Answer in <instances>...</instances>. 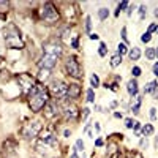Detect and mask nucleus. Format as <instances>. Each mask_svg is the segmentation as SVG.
<instances>
[{
	"mask_svg": "<svg viewBox=\"0 0 158 158\" xmlns=\"http://www.w3.org/2000/svg\"><path fill=\"white\" fill-rule=\"evenodd\" d=\"M29 96V106L33 112H40L46 104L49 103V89H46L44 86L36 84L33 89L30 90Z\"/></svg>",
	"mask_w": 158,
	"mask_h": 158,
	"instance_id": "f257e3e1",
	"label": "nucleus"
},
{
	"mask_svg": "<svg viewBox=\"0 0 158 158\" xmlns=\"http://www.w3.org/2000/svg\"><path fill=\"white\" fill-rule=\"evenodd\" d=\"M3 38H5V43L8 48L11 49H22L24 48V41H22L21 32L14 24H10L3 30Z\"/></svg>",
	"mask_w": 158,
	"mask_h": 158,
	"instance_id": "f03ea898",
	"label": "nucleus"
},
{
	"mask_svg": "<svg viewBox=\"0 0 158 158\" xmlns=\"http://www.w3.org/2000/svg\"><path fill=\"white\" fill-rule=\"evenodd\" d=\"M40 19L44 22V24H55L60 19L59 10L54 7V3L46 2L43 7L40 8Z\"/></svg>",
	"mask_w": 158,
	"mask_h": 158,
	"instance_id": "7ed1b4c3",
	"label": "nucleus"
},
{
	"mask_svg": "<svg viewBox=\"0 0 158 158\" xmlns=\"http://www.w3.org/2000/svg\"><path fill=\"white\" fill-rule=\"evenodd\" d=\"M49 93L54 96L55 100H63V98H68V86L65 84L63 81H52L49 86Z\"/></svg>",
	"mask_w": 158,
	"mask_h": 158,
	"instance_id": "20e7f679",
	"label": "nucleus"
},
{
	"mask_svg": "<svg viewBox=\"0 0 158 158\" xmlns=\"http://www.w3.org/2000/svg\"><path fill=\"white\" fill-rule=\"evenodd\" d=\"M65 71H67L68 76H71L74 79L82 78V68H81V65H79L78 59L73 57V55L65 60Z\"/></svg>",
	"mask_w": 158,
	"mask_h": 158,
	"instance_id": "39448f33",
	"label": "nucleus"
},
{
	"mask_svg": "<svg viewBox=\"0 0 158 158\" xmlns=\"http://www.w3.org/2000/svg\"><path fill=\"white\" fill-rule=\"evenodd\" d=\"M40 131H41V123L38 122V120H32V122L25 123L24 127H22L21 134L25 139H35L40 134Z\"/></svg>",
	"mask_w": 158,
	"mask_h": 158,
	"instance_id": "423d86ee",
	"label": "nucleus"
},
{
	"mask_svg": "<svg viewBox=\"0 0 158 158\" xmlns=\"http://www.w3.org/2000/svg\"><path fill=\"white\" fill-rule=\"evenodd\" d=\"M17 84H19L22 93H24V95H29L30 90L36 86V82H35V79L32 78L29 73H21L19 76H17Z\"/></svg>",
	"mask_w": 158,
	"mask_h": 158,
	"instance_id": "0eeeda50",
	"label": "nucleus"
},
{
	"mask_svg": "<svg viewBox=\"0 0 158 158\" xmlns=\"http://www.w3.org/2000/svg\"><path fill=\"white\" fill-rule=\"evenodd\" d=\"M62 114L67 120H76L79 117V109H78V106L73 104V103H65L63 108H62Z\"/></svg>",
	"mask_w": 158,
	"mask_h": 158,
	"instance_id": "6e6552de",
	"label": "nucleus"
},
{
	"mask_svg": "<svg viewBox=\"0 0 158 158\" xmlns=\"http://www.w3.org/2000/svg\"><path fill=\"white\" fill-rule=\"evenodd\" d=\"M43 51H44V54L54 55V57H57V59L60 57V55H62V46H60L59 43H55V41H49V43H44Z\"/></svg>",
	"mask_w": 158,
	"mask_h": 158,
	"instance_id": "1a4fd4ad",
	"label": "nucleus"
},
{
	"mask_svg": "<svg viewBox=\"0 0 158 158\" xmlns=\"http://www.w3.org/2000/svg\"><path fill=\"white\" fill-rule=\"evenodd\" d=\"M57 57H54V55H48L44 54L43 57H41V60L38 62V67L40 68H48V70H52L55 65H57Z\"/></svg>",
	"mask_w": 158,
	"mask_h": 158,
	"instance_id": "9d476101",
	"label": "nucleus"
},
{
	"mask_svg": "<svg viewBox=\"0 0 158 158\" xmlns=\"http://www.w3.org/2000/svg\"><path fill=\"white\" fill-rule=\"evenodd\" d=\"M57 114H59V104L55 103V101H49V103L44 106V117L54 119Z\"/></svg>",
	"mask_w": 158,
	"mask_h": 158,
	"instance_id": "9b49d317",
	"label": "nucleus"
},
{
	"mask_svg": "<svg viewBox=\"0 0 158 158\" xmlns=\"http://www.w3.org/2000/svg\"><path fill=\"white\" fill-rule=\"evenodd\" d=\"M79 95H81V86L70 84L68 86V98H79Z\"/></svg>",
	"mask_w": 158,
	"mask_h": 158,
	"instance_id": "f8f14e48",
	"label": "nucleus"
},
{
	"mask_svg": "<svg viewBox=\"0 0 158 158\" xmlns=\"http://www.w3.org/2000/svg\"><path fill=\"white\" fill-rule=\"evenodd\" d=\"M127 90H128L130 96H136V95H138V82H136V79H131V81H128Z\"/></svg>",
	"mask_w": 158,
	"mask_h": 158,
	"instance_id": "ddd939ff",
	"label": "nucleus"
},
{
	"mask_svg": "<svg viewBox=\"0 0 158 158\" xmlns=\"http://www.w3.org/2000/svg\"><path fill=\"white\" fill-rule=\"evenodd\" d=\"M49 78H51V70H48V68H40V71H38V81H40V82H46Z\"/></svg>",
	"mask_w": 158,
	"mask_h": 158,
	"instance_id": "4468645a",
	"label": "nucleus"
},
{
	"mask_svg": "<svg viewBox=\"0 0 158 158\" xmlns=\"http://www.w3.org/2000/svg\"><path fill=\"white\" fill-rule=\"evenodd\" d=\"M128 57L131 60H139L141 59V49H139L138 46H133V48L128 51Z\"/></svg>",
	"mask_w": 158,
	"mask_h": 158,
	"instance_id": "2eb2a0df",
	"label": "nucleus"
},
{
	"mask_svg": "<svg viewBox=\"0 0 158 158\" xmlns=\"http://www.w3.org/2000/svg\"><path fill=\"white\" fill-rule=\"evenodd\" d=\"M153 131H155V128H153L152 123H146L142 127V136H150V134H153Z\"/></svg>",
	"mask_w": 158,
	"mask_h": 158,
	"instance_id": "dca6fc26",
	"label": "nucleus"
},
{
	"mask_svg": "<svg viewBox=\"0 0 158 158\" xmlns=\"http://www.w3.org/2000/svg\"><path fill=\"white\" fill-rule=\"evenodd\" d=\"M14 147H16V144L13 141H7L5 144H3V150H5V153L8 152V155H11V153L14 152Z\"/></svg>",
	"mask_w": 158,
	"mask_h": 158,
	"instance_id": "f3484780",
	"label": "nucleus"
},
{
	"mask_svg": "<svg viewBox=\"0 0 158 158\" xmlns=\"http://www.w3.org/2000/svg\"><path fill=\"white\" fill-rule=\"evenodd\" d=\"M158 89V84H157V81H152V82H149L147 87L144 89V93H153Z\"/></svg>",
	"mask_w": 158,
	"mask_h": 158,
	"instance_id": "a211bd4d",
	"label": "nucleus"
},
{
	"mask_svg": "<svg viewBox=\"0 0 158 158\" xmlns=\"http://www.w3.org/2000/svg\"><path fill=\"white\" fill-rule=\"evenodd\" d=\"M157 57V49L155 48H147L146 49V59L147 60H153Z\"/></svg>",
	"mask_w": 158,
	"mask_h": 158,
	"instance_id": "6ab92c4d",
	"label": "nucleus"
},
{
	"mask_svg": "<svg viewBox=\"0 0 158 158\" xmlns=\"http://www.w3.org/2000/svg\"><path fill=\"white\" fill-rule=\"evenodd\" d=\"M134 98H136V101H134V104H131V112L133 114H138L139 112V106H141V101L142 100H141V96H138V95L134 96Z\"/></svg>",
	"mask_w": 158,
	"mask_h": 158,
	"instance_id": "aec40b11",
	"label": "nucleus"
},
{
	"mask_svg": "<svg viewBox=\"0 0 158 158\" xmlns=\"http://www.w3.org/2000/svg\"><path fill=\"white\" fill-rule=\"evenodd\" d=\"M98 17H100V21H106L109 17V10L108 8H100L98 10Z\"/></svg>",
	"mask_w": 158,
	"mask_h": 158,
	"instance_id": "412c9836",
	"label": "nucleus"
},
{
	"mask_svg": "<svg viewBox=\"0 0 158 158\" xmlns=\"http://www.w3.org/2000/svg\"><path fill=\"white\" fill-rule=\"evenodd\" d=\"M120 63H122V55H119V54L112 55V59H111V67L115 68V67H119Z\"/></svg>",
	"mask_w": 158,
	"mask_h": 158,
	"instance_id": "4be33fe9",
	"label": "nucleus"
},
{
	"mask_svg": "<svg viewBox=\"0 0 158 158\" xmlns=\"http://www.w3.org/2000/svg\"><path fill=\"white\" fill-rule=\"evenodd\" d=\"M90 86L93 87V89H96V87L100 86V78L96 76V74H92V78H90Z\"/></svg>",
	"mask_w": 158,
	"mask_h": 158,
	"instance_id": "5701e85b",
	"label": "nucleus"
},
{
	"mask_svg": "<svg viewBox=\"0 0 158 158\" xmlns=\"http://www.w3.org/2000/svg\"><path fill=\"white\" fill-rule=\"evenodd\" d=\"M128 52V48H127V44H123V43H119L117 46V54L119 55H123V54H127Z\"/></svg>",
	"mask_w": 158,
	"mask_h": 158,
	"instance_id": "b1692460",
	"label": "nucleus"
},
{
	"mask_svg": "<svg viewBox=\"0 0 158 158\" xmlns=\"http://www.w3.org/2000/svg\"><path fill=\"white\" fill-rule=\"evenodd\" d=\"M98 54H100V57H106V54H108V48H106V44H104V43H100Z\"/></svg>",
	"mask_w": 158,
	"mask_h": 158,
	"instance_id": "393cba45",
	"label": "nucleus"
},
{
	"mask_svg": "<svg viewBox=\"0 0 158 158\" xmlns=\"http://www.w3.org/2000/svg\"><path fill=\"white\" fill-rule=\"evenodd\" d=\"M87 101H89V103H95V92H93V89L87 90Z\"/></svg>",
	"mask_w": 158,
	"mask_h": 158,
	"instance_id": "a878e982",
	"label": "nucleus"
},
{
	"mask_svg": "<svg viewBox=\"0 0 158 158\" xmlns=\"http://www.w3.org/2000/svg\"><path fill=\"white\" fill-rule=\"evenodd\" d=\"M128 5H130L128 2H120V3H119V7H117V11H115V16H119V14H120V11L125 10V8H127Z\"/></svg>",
	"mask_w": 158,
	"mask_h": 158,
	"instance_id": "bb28decb",
	"label": "nucleus"
},
{
	"mask_svg": "<svg viewBox=\"0 0 158 158\" xmlns=\"http://www.w3.org/2000/svg\"><path fill=\"white\" fill-rule=\"evenodd\" d=\"M90 30H92V17L87 16L86 17V33H90Z\"/></svg>",
	"mask_w": 158,
	"mask_h": 158,
	"instance_id": "cd10ccee",
	"label": "nucleus"
},
{
	"mask_svg": "<svg viewBox=\"0 0 158 158\" xmlns=\"http://www.w3.org/2000/svg\"><path fill=\"white\" fill-rule=\"evenodd\" d=\"M150 40H152V33H149V32H146V33L141 35V41H142V43H149Z\"/></svg>",
	"mask_w": 158,
	"mask_h": 158,
	"instance_id": "c85d7f7f",
	"label": "nucleus"
},
{
	"mask_svg": "<svg viewBox=\"0 0 158 158\" xmlns=\"http://www.w3.org/2000/svg\"><path fill=\"white\" fill-rule=\"evenodd\" d=\"M74 150H79V152H84V142H82V139H78L76 141V149H74Z\"/></svg>",
	"mask_w": 158,
	"mask_h": 158,
	"instance_id": "c756f323",
	"label": "nucleus"
},
{
	"mask_svg": "<svg viewBox=\"0 0 158 158\" xmlns=\"http://www.w3.org/2000/svg\"><path fill=\"white\" fill-rule=\"evenodd\" d=\"M131 74H133L134 78H139V76H141V68H139V67H133Z\"/></svg>",
	"mask_w": 158,
	"mask_h": 158,
	"instance_id": "7c9ffc66",
	"label": "nucleus"
},
{
	"mask_svg": "<svg viewBox=\"0 0 158 158\" xmlns=\"http://www.w3.org/2000/svg\"><path fill=\"white\" fill-rule=\"evenodd\" d=\"M146 14H147V8L146 7H139V16H141V19H144L146 17Z\"/></svg>",
	"mask_w": 158,
	"mask_h": 158,
	"instance_id": "2f4dec72",
	"label": "nucleus"
},
{
	"mask_svg": "<svg viewBox=\"0 0 158 158\" xmlns=\"http://www.w3.org/2000/svg\"><path fill=\"white\" fill-rule=\"evenodd\" d=\"M8 8H10L8 2H0V11H8Z\"/></svg>",
	"mask_w": 158,
	"mask_h": 158,
	"instance_id": "473e14b6",
	"label": "nucleus"
},
{
	"mask_svg": "<svg viewBox=\"0 0 158 158\" xmlns=\"http://www.w3.org/2000/svg\"><path fill=\"white\" fill-rule=\"evenodd\" d=\"M134 123H136V122H134L133 119H127V120H125V127H127V128H133Z\"/></svg>",
	"mask_w": 158,
	"mask_h": 158,
	"instance_id": "72a5a7b5",
	"label": "nucleus"
},
{
	"mask_svg": "<svg viewBox=\"0 0 158 158\" xmlns=\"http://www.w3.org/2000/svg\"><path fill=\"white\" fill-rule=\"evenodd\" d=\"M128 158H142L139 152H128Z\"/></svg>",
	"mask_w": 158,
	"mask_h": 158,
	"instance_id": "f704fd0d",
	"label": "nucleus"
},
{
	"mask_svg": "<svg viewBox=\"0 0 158 158\" xmlns=\"http://www.w3.org/2000/svg\"><path fill=\"white\" fill-rule=\"evenodd\" d=\"M133 130H134V133H136V136H141V133H139V130H141V123H139V122H136V123H134Z\"/></svg>",
	"mask_w": 158,
	"mask_h": 158,
	"instance_id": "c9c22d12",
	"label": "nucleus"
},
{
	"mask_svg": "<svg viewBox=\"0 0 158 158\" xmlns=\"http://www.w3.org/2000/svg\"><path fill=\"white\" fill-rule=\"evenodd\" d=\"M89 114H90V109H89V108H84V109H82V120H86L87 117H89Z\"/></svg>",
	"mask_w": 158,
	"mask_h": 158,
	"instance_id": "e433bc0d",
	"label": "nucleus"
},
{
	"mask_svg": "<svg viewBox=\"0 0 158 158\" xmlns=\"http://www.w3.org/2000/svg\"><path fill=\"white\" fill-rule=\"evenodd\" d=\"M157 29H158V24H150V25H149V30H147V32H149V33H152V32H155Z\"/></svg>",
	"mask_w": 158,
	"mask_h": 158,
	"instance_id": "4c0bfd02",
	"label": "nucleus"
},
{
	"mask_svg": "<svg viewBox=\"0 0 158 158\" xmlns=\"http://www.w3.org/2000/svg\"><path fill=\"white\" fill-rule=\"evenodd\" d=\"M71 48H79V43H78V35L74 36L73 40H71Z\"/></svg>",
	"mask_w": 158,
	"mask_h": 158,
	"instance_id": "58836bf2",
	"label": "nucleus"
},
{
	"mask_svg": "<svg viewBox=\"0 0 158 158\" xmlns=\"http://www.w3.org/2000/svg\"><path fill=\"white\" fill-rule=\"evenodd\" d=\"M139 146H141L142 149H147V146H149V141H147V138H146V139H141V142H139Z\"/></svg>",
	"mask_w": 158,
	"mask_h": 158,
	"instance_id": "ea45409f",
	"label": "nucleus"
},
{
	"mask_svg": "<svg viewBox=\"0 0 158 158\" xmlns=\"http://www.w3.org/2000/svg\"><path fill=\"white\" fill-rule=\"evenodd\" d=\"M150 119H152V120H155V119H157V109H155V108H152V109H150Z\"/></svg>",
	"mask_w": 158,
	"mask_h": 158,
	"instance_id": "a19ab883",
	"label": "nucleus"
},
{
	"mask_svg": "<svg viewBox=\"0 0 158 158\" xmlns=\"http://www.w3.org/2000/svg\"><path fill=\"white\" fill-rule=\"evenodd\" d=\"M122 38H123L125 43H128V38H127V29H125V27L122 29Z\"/></svg>",
	"mask_w": 158,
	"mask_h": 158,
	"instance_id": "79ce46f5",
	"label": "nucleus"
},
{
	"mask_svg": "<svg viewBox=\"0 0 158 158\" xmlns=\"http://www.w3.org/2000/svg\"><path fill=\"white\" fill-rule=\"evenodd\" d=\"M133 10H134V5H128V10H127V14H128V16H131V13H133Z\"/></svg>",
	"mask_w": 158,
	"mask_h": 158,
	"instance_id": "37998d69",
	"label": "nucleus"
},
{
	"mask_svg": "<svg viewBox=\"0 0 158 158\" xmlns=\"http://www.w3.org/2000/svg\"><path fill=\"white\" fill-rule=\"evenodd\" d=\"M153 74H155V76L158 78V62H157L155 65H153Z\"/></svg>",
	"mask_w": 158,
	"mask_h": 158,
	"instance_id": "c03bdc74",
	"label": "nucleus"
},
{
	"mask_svg": "<svg viewBox=\"0 0 158 158\" xmlns=\"http://www.w3.org/2000/svg\"><path fill=\"white\" fill-rule=\"evenodd\" d=\"M114 117L115 119H123V114L122 112H114Z\"/></svg>",
	"mask_w": 158,
	"mask_h": 158,
	"instance_id": "a18cd8bd",
	"label": "nucleus"
},
{
	"mask_svg": "<svg viewBox=\"0 0 158 158\" xmlns=\"http://www.w3.org/2000/svg\"><path fill=\"white\" fill-rule=\"evenodd\" d=\"M95 146H96V147H101V146H103V141H101V139H96V141H95Z\"/></svg>",
	"mask_w": 158,
	"mask_h": 158,
	"instance_id": "49530a36",
	"label": "nucleus"
},
{
	"mask_svg": "<svg viewBox=\"0 0 158 158\" xmlns=\"http://www.w3.org/2000/svg\"><path fill=\"white\" fill-rule=\"evenodd\" d=\"M98 38H100V36L96 33H90V40H98Z\"/></svg>",
	"mask_w": 158,
	"mask_h": 158,
	"instance_id": "de8ad7c7",
	"label": "nucleus"
},
{
	"mask_svg": "<svg viewBox=\"0 0 158 158\" xmlns=\"http://www.w3.org/2000/svg\"><path fill=\"white\" fill-rule=\"evenodd\" d=\"M93 127H95L96 131H100V130H101V127H100V123H98V122H95V123H93Z\"/></svg>",
	"mask_w": 158,
	"mask_h": 158,
	"instance_id": "09e8293b",
	"label": "nucleus"
},
{
	"mask_svg": "<svg viewBox=\"0 0 158 158\" xmlns=\"http://www.w3.org/2000/svg\"><path fill=\"white\" fill-rule=\"evenodd\" d=\"M63 134H65V138H70V134H71V131H68V130H65V131H63Z\"/></svg>",
	"mask_w": 158,
	"mask_h": 158,
	"instance_id": "8fccbe9b",
	"label": "nucleus"
},
{
	"mask_svg": "<svg viewBox=\"0 0 158 158\" xmlns=\"http://www.w3.org/2000/svg\"><path fill=\"white\" fill-rule=\"evenodd\" d=\"M71 158H78V153H76V150H74V152L71 153Z\"/></svg>",
	"mask_w": 158,
	"mask_h": 158,
	"instance_id": "3c124183",
	"label": "nucleus"
},
{
	"mask_svg": "<svg viewBox=\"0 0 158 158\" xmlns=\"http://www.w3.org/2000/svg\"><path fill=\"white\" fill-rule=\"evenodd\" d=\"M155 146H157V149H158V136H157V139H155Z\"/></svg>",
	"mask_w": 158,
	"mask_h": 158,
	"instance_id": "603ef678",
	"label": "nucleus"
},
{
	"mask_svg": "<svg viewBox=\"0 0 158 158\" xmlns=\"http://www.w3.org/2000/svg\"><path fill=\"white\" fill-rule=\"evenodd\" d=\"M153 13H155V16L158 17V8H157V10H155V11H153Z\"/></svg>",
	"mask_w": 158,
	"mask_h": 158,
	"instance_id": "864d4df0",
	"label": "nucleus"
},
{
	"mask_svg": "<svg viewBox=\"0 0 158 158\" xmlns=\"http://www.w3.org/2000/svg\"><path fill=\"white\" fill-rule=\"evenodd\" d=\"M155 49H157V57H158V46H157V48H155Z\"/></svg>",
	"mask_w": 158,
	"mask_h": 158,
	"instance_id": "5fc2aeb1",
	"label": "nucleus"
}]
</instances>
